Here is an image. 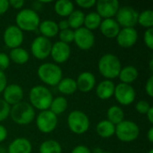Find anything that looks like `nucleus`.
<instances>
[{
  "label": "nucleus",
  "mask_w": 153,
  "mask_h": 153,
  "mask_svg": "<svg viewBox=\"0 0 153 153\" xmlns=\"http://www.w3.org/2000/svg\"><path fill=\"white\" fill-rule=\"evenodd\" d=\"M122 65L120 59L114 54L103 55L98 63V69L100 74L106 78V80H112L118 77L121 71Z\"/></svg>",
  "instance_id": "1"
},
{
  "label": "nucleus",
  "mask_w": 153,
  "mask_h": 153,
  "mask_svg": "<svg viewBox=\"0 0 153 153\" xmlns=\"http://www.w3.org/2000/svg\"><path fill=\"white\" fill-rule=\"evenodd\" d=\"M29 100L33 108L44 111L49 109L50 104L53 100V95L47 87L36 85L32 87L29 92Z\"/></svg>",
  "instance_id": "2"
},
{
  "label": "nucleus",
  "mask_w": 153,
  "mask_h": 153,
  "mask_svg": "<svg viewBox=\"0 0 153 153\" xmlns=\"http://www.w3.org/2000/svg\"><path fill=\"white\" fill-rule=\"evenodd\" d=\"M37 74L39 80L48 86H56L63 79L62 69L55 63H44L40 65Z\"/></svg>",
  "instance_id": "3"
},
{
  "label": "nucleus",
  "mask_w": 153,
  "mask_h": 153,
  "mask_svg": "<svg viewBox=\"0 0 153 153\" xmlns=\"http://www.w3.org/2000/svg\"><path fill=\"white\" fill-rule=\"evenodd\" d=\"M35 109L28 102L22 101L11 107L10 117L12 120L20 126L30 124L35 118Z\"/></svg>",
  "instance_id": "4"
},
{
  "label": "nucleus",
  "mask_w": 153,
  "mask_h": 153,
  "mask_svg": "<svg viewBox=\"0 0 153 153\" xmlns=\"http://www.w3.org/2000/svg\"><path fill=\"white\" fill-rule=\"evenodd\" d=\"M15 22L22 31H34L39 28L40 18L33 9H22L16 14Z\"/></svg>",
  "instance_id": "5"
},
{
  "label": "nucleus",
  "mask_w": 153,
  "mask_h": 153,
  "mask_svg": "<svg viewBox=\"0 0 153 153\" xmlns=\"http://www.w3.org/2000/svg\"><path fill=\"white\" fill-rule=\"evenodd\" d=\"M67 125L70 131L75 134H83L90 128L88 116L81 110H74L67 117Z\"/></svg>",
  "instance_id": "6"
},
{
  "label": "nucleus",
  "mask_w": 153,
  "mask_h": 153,
  "mask_svg": "<svg viewBox=\"0 0 153 153\" xmlns=\"http://www.w3.org/2000/svg\"><path fill=\"white\" fill-rule=\"evenodd\" d=\"M117 139L124 143H131L135 141L140 134V128L138 125L131 120H124L116 126V132Z\"/></svg>",
  "instance_id": "7"
},
{
  "label": "nucleus",
  "mask_w": 153,
  "mask_h": 153,
  "mask_svg": "<svg viewBox=\"0 0 153 153\" xmlns=\"http://www.w3.org/2000/svg\"><path fill=\"white\" fill-rule=\"evenodd\" d=\"M57 116L52 113L49 109L40 111L36 117V126L39 132L43 134L52 133L57 126Z\"/></svg>",
  "instance_id": "8"
},
{
  "label": "nucleus",
  "mask_w": 153,
  "mask_h": 153,
  "mask_svg": "<svg viewBox=\"0 0 153 153\" xmlns=\"http://www.w3.org/2000/svg\"><path fill=\"white\" fill-rule=\"evenodd\" d=\"M139 13L132 6L120 7L116 14V21L120 27L123 28H134L138 22Z\"/></svg>",
  "instance_id": "9"
},
{
  "label": "nucleus",
  "mask_w": 153,
  "mask_h": 153,
  "mask_svg": "<svg viewBox=\"0 0 153 153\" xmlns=\"http://www.w3.org/2000/svg\"><path fill=\"white\" fill-rule=\"evenodd\" d=\"M51 48L52 43L50 39L42 36L36 37L30 45L32 56L39 60H44L47 57H48L50 56Z\"/></svg>",
  "instance_id": "10"
},
{
  "label": "nucleus",
  "mask_w": 153,
  "mask_h": 153,
  "mask_svg": "<svg viewBox=\"0 0 153 153\" xmlns=\"http://www.w3.org/2000/svg\"><path fill=\"white\" fill-rule=\"evenodd\" d=\"M114 97L120 105L129 106L135 100L136 92L132 85L120 82L115 87Z\"/></svg>",
  "instance_id": "11"
},
{
  "label": "nucleus",
  "mask_w": 153,
  "mask_h": 153,
  "mask_svg": "<svg viewBox=\"0 0 153 153\" xmlns=\"http://www.w3.org/2000/svg\"><path fill=\"white\" fill-rule=\"evenodd\" d=\"M3 39L5 46L11 49L20 48L24 39L23 31H22L16 25H10L4 30Z\"/></svg>",
  "instance_id": "12"
},
{
  "label": "nucleus",
  "mask_w": 153,
  "mask_h": 153,
  "mask_svg": "<svg viewBox=\"0 0 153 153\" xmlns=\"http://www.w3.org/2000/svg\"><path fill=\"white\" fill-rule=\"evenodd\" d=\"M74 41L80 49L89 50L94 46L95 36L92 31L84 27H81L74 30Z\"/></svg>",
  "instance_id": "13"
},
{
  "label": "nucleus",
  "mask_w": 153,
  "mask_h": 153,
  "mask_svg": "<svg viewBox=\"0 0 153 153\" xmlns=\"http://www.w3.org/2000/svg\"><path fill=\"white\" fill-rule=\"evenodd\" d=\"M96 13L102 19H109L116 16L120 8L119 2L117 0H100L96 2Z\"/></svg>",
  "instance_id": "14"
},
{
  "label": "nucleus",
  "mask_w": 153,
  "mask_h": 153,
  "mask_svg": "<svg viewBox=\"0 0 153 153\" xmlns=\"http://www.w3.org/2000/svg\"><path fill=\"white\" fill-rule=\"evenodd\" d=\"M24 97V92L22 88L17 83L7 84L5 89L3 91V100L10 106L16 105L22 101Z\"/></svg>",
  "instance_id": "15"
},
{
  "label": "nucleus",
  "mask_w": 153,
  "mask_h": 153,
  "mask_svg": "<svg viewBox=\"0 0 153 153\" xmlns=\"http://www.w3.org/2000/svg\"><path fill=\"white\" fill-rule=\"evenodd\" d=\"M116 39L117 43L121 48H132L137 42L138 32L134 28H122L119 30Z\"/></svg>",
  "instance_id": "16"
},
{
  "label": "nucleus",
  "mask_w": 153,
  "mask_h": 153,
  "mask_svg": "<svg viewBox=\"0 0 153 153\" xmlns=\"http://www.w3.org/2000/svg\"><path fill=\"white\" fill-rule=\"evenodd\" d=\"M71 56V48L68 44L56 41L52 44L50 56L55 64H63L66 62Z\"/></svg>",
  "instance_id": "17"
},
{
  "label": "nucleus",
  "mask_w": 153,
  "mask_h": 153,
  "mask_svg": "<svg viewBox=\"0 0 153 153\" xmlns=\"http://www.w3.org/2000/svg\"><path fill=\"white\" fill-rule=\"evenodd\" d=\"M75 82L77 90L84 93L92 91L96 85V78L91 72H82L78 75Z\"/></svg>",
  "instance_id": "18"
},
{
  "label": "nucleus",
  "mask_w": 153,
  "mask_h": 153,
  "mask_svg": "<svg viewBox=\"0 0 153 153\" xmlns=\"http://www.w3.org/2000/svg\"><path fill=\"white\" fill-rule=\"evenodd\" d=\"M99 29L104 37L108 39H116L119 30H121V27L119 26L116 19L109 18L103 19Z\"/></svg>",
  "instance_id": "19"
},
{
  "label": "nucleus",
  "mask_w": 153,
  "mask_h": 153,
  "mask_svg": "<svg viewBox=\"0 0 153 153\" xmlns=\"http://www.w3.org/2000/svg\"><path fill=\"white\" fill-rule=\"evenodd\" d=\"M115 83L110 80H104L96 86V95L102 100H108L114 96Z\"/></svg>",
  "instance_id": "20"
},
{
  "label": "nucleus",
  "mask_w": 153,
  "mask_h": 153,
  "mask_svg": "<svg viewBox=\"0 0 153 153\" xmlns=\"http://www.w3.org/2000/svg\"><path fill=\"white\" fill-rule=\"evenodd\" d=\"M32 145L26 138H16L8 146V153H31Z\"/></svg>",
  "instance_id": "21"
},
{
  "label": "nucleus",
  "mask_w": 153,
  "mask_h": 153,
  "mask_svg": "<svg viewBox=\"0 0 153 153\" xmlns=\"http://www.w3.org/2000/svg\"><path fill=\"white\" fill-rule=\"evenodd\" d=\"M39 30L42 37H45L47 39H51L58 35L59 30L57 27V22L52 20H45L43 22H40L39 25Z\"/></svg>",
  "instance_id": "22"
},
{
  "label": "nucleus",
  "mask_w": 153,
  "mask_h": 153,
  "mask_svg": "<svg viewBox=\"0 0 153 153\" xmlns=\"http://www.w3.org/2000/svg\"><path fill=\"white\" fill-rule=\"evenodd\" d=\"M139 76V72L136 67L133 65H127L121 68L118 78L122 83L130 84L134 82Z\"/></svg>",
  "instance_id": "23"
},
{
  "label": "nucleus",
  "mask_w": 153,
  "mask_h": 153,
  "mask_svg": "<svg viewBox=\"0 0 153 153\" xmlns=\"http://www.w3.org/2000/svg\"><path fill=\"white\" fill-rule=\"evenodd\" d=\"M96 132L98 135L103 139H108L112 137L116 132V126L110 123L108 120H101L98 123L96 126Z\"/></svg>",
  "instance_id": "24"
},
{
  "label": "nucleus",
  "mask_w": 153,
  "mask_h": 153,
  "mask_svg": "<svg viewBox=\"0 0 153 153\" xmlns=\"http://www.w3.org/2000/svg\"><path fill=\"white\" fill-rule=\"evenodd\" d=\"M55 12L60 17L67 18L74 10V3L69 0H58L54 5Z\"/></svg>",
  "instance_id": "25"
},
{
  "label": "nucleus",
  "mask_w": 153,
  "mask_h": 153,
  "mask_svg": "<svg viewBox=\"0 0 153 153\" xmlns=\"http://www.w3.org/2000/svg\"><path fill=\"white\" fill-rule=\"evenodd\" d=\"M56 86H57V90L63 95L69 96V95L74 94L77 91L76 82L74 79H73L71 77L63 78Z\"/></svg>",
  "instance_id": "26"
},
{
  "label": "nucleus",
  "mask_w": 153,
  "mask_h": 153,
  "mask_svg": "<svg viewBox=\"0 0 153 153\" xmlns=\"http://www.w3.org/2000/svg\"><path fill=\"white\" fill-rule=\"evenodd\" d=\"M8 56H9L10 61H13V63H15L17 65H24L30 59L29 52L21 47L11 49L10 54Z\"/></svg>",
  "instance_id": "27"
},
{
  "label": "nucleus",
  "mask_w": 153,
  "mask_h": 153,
  "mask_svg": "<svg viewBox=\"0 0 153 153\" xmlns=\"http://www.w3.org/2000/svg\"><path fill=\"white\" fill-rule=\"evenodd\" d=\"M107 120L115 126H117L125 120V112L119 106H111L107 111Z\"/></svg>",
  "instance_id": "28"
},
{
  "label": "nucleus",
  "mask_w": 153,
  "mask_h": 153,
  "mask_svg": "<svg viewBox=\"0 0 153 153\" xmlns=\"http://www.w3.org/2000/svg\"><path fill=\"white\" fill-rule=\"evenodd\" d=\"M101 22H102V18L96 12H91L85 14L83 27L91 31H93L100 28Z\"/></svg>",
  "instance_id": "29"
},
{
  "label": "nucleus",
  "mask_w": 153,
  "mask_h": 153,
  "mask_svg": "<svg viewBox=\"0 0 153 153\" xmlns=\"http://www.w3.org/2000/svg\"><path fill=\"white\" fill-rule=\"evenodd\" d=\"M85 13L81 10H74V12L67 17L70 29L75 30L81 27H83Z\"/></svg>",
  "instance_id": "30"
},
{
  "label": "nucleus",
  "mask_w": 153,
  "mask_h": 153,
  "mask_svg": "<svg viewBox=\"0 0 153 153\" xmlns=\"http://www.w3.org/2000/svg\"><path fill=\"white\" fill-rule=\"evenodd\" d=\"M67 107H68L67 100L64 96H58L53 99L49 107V110L52 113H54L56 116H59L65 113V111L67 109Z\"/></svg>",
  "instance_id": "31"
},
{
  "label": "nucleus",
  "mask_w": 153,
  "mask_h": 153,
  "mask_svg": "<svg viewBox=\"0 0 153 153\" xmlns=\"http://www.w3.org/2000/svg\"><path fill=\"white\" fill-rule=\"evenodd\" d=\"M39 153H62V146L56 140H46L39 146Z\"/></svg>",
  "instance_id": "32"
},
{
  "label": "nucleus",
  "mask_w": 153,
  "mask_h": 153,
  "mask_svg": "<svg viewBox=\"0 0 153 153\" xmlns=\"http://www.w3.org/2000/svg\"><path fill=\"white\" fill-rule=\"evenodd\" d=\"M142 27L147 29H151L153 26V12L152 10H144L139 13L138 22Z\"/></svg>",
  "instance_id": "33"
},
{
  "label": "nucleus",
  "mask_w": 153,
  "mask_h": 153,
  "mask_svg": "<svg viewBox=\"0 0 153 153\" xmlns=\"http://www.w3.org/2000/svg\"><path fill=\"white\" fill-rule=\"evenodd\" d=\"M58 38H59V41L69 45L70 43L74 42V30L72 29H66L64 30H60L58 32Z\"/></svg>",
  "instance_id": "34"
},
{
  "label": "nucleus",
  "mask_w": 153,
  "mask_h": 153,
  "mask_svg": "<svg viewBox=\"0 0 153 153\" xmlns=\"http://www.w3.org/2000/svg\"><path fill=\"white\" fill-rule=\"evenodd\" d=\"M10 109L11 107L3 99H0V122H3L9 117Z\"/></svg>",
  "instance_id": "35"
},
{
  "label": "nucleus",
  "mask_w": 153,
  "mask_h": 153,
  "mask_svg": "<svg viewBox=\"0 0 153 153\" xmlns=\"http://www.w3.org/2000/svg\"><path fill=\"white\" fill-rule=\"evenodd\" d=\"M143 42L145 46L152 50L153 49V29H147L143 33Z\"/></svg>",
  "instance_id": "36"
},
{
  "label": "nucleus",
  "mask_w": 153,
  "mask_h": 153,
  "mask_svg": "<svg viewBox=\"0 0 153 153\" xmlns=\"http://www.w3.org/2000/svg\"><path fill=\"white\" fill-rule=\"evenodd\" d=\"M151 105L149 104L148 101L146 100H139L136 105H135V109L138 113L142 114V115H146L147 112L149 111V109L151 108Z\"/></svg>",
  "instance_id": "37"
},
{
  "label": "nucleus",
  "mask_w": 153,
  "mask_h": 153,
  "mask_svg": "<svg viewBox=\"0 0 153 153\" xmlns=\"http://www.w3.org/2000/svg\"><path fill=\"white\" fill-rule=\"evenodd\" d=\"M10 66L9 56L5 53H0V71L4 72Z\"/></svg>",
  "instance_id": "38"
},
{
  "label": "nucleus",
  "mask_w": 153,
  "mask_h": 153,
  "mask_svg": "<svg viewBox=\"0 0 153 153\" xmlns=\"http://www.w3.org/2000/svg\"><path fill=\"white\" fill-rule=\"evenodd\" d=\"M75 4L81 8L90 9L96 4V1L95 0H77Z\"/></svg>",
  "instance_id": "39"
},
{
  "label": "nucleus",
  "mask_w": 153,
  "mask_h": 153,
  "mask_svg": "<svg viewBox=\"0 0 153 153\" xmlns=\"http://www.w3.org/2000/svg\"><path fill=\"white\" fill-rule=\"evenodd\" d=\"M145 91L149 97H153V76L151 75L145 84Z\"/></svg>",
  "instance_id": "40"
},
{
  "label": "nucleus",
  "mask_w": 153,
  "mask_h": 153,
  "mask_svg": "<svg viewBox=\"0 0 153 153\" xmlns=\"http://www.w3.org/2000/svg\"><path fill=\"white\" fill-rule=\"evenodd\" d=\"M24 4L25 3L22 0H10L9 1V5L13 7V9H18V10H22Z\"/></svg>",
  "instance_id": "41"
},
{
  "label": "nucleus",
  "mask_w": 153,
  "mask_h": 153,
  "mask_svg": "<svg viewBox=\"0 0 153 153\" xmlns=\"http://www.w3.org/2000/svg\"><path fill=\"white\" fill-rule=\"evenodd\" d=\"M7 86V78L4 72L0 71V93H3L4 90Z\"/></svg>",
  "instance_id": "42"
},
{
  "label": "nucleus",
  "mask_w": 153,
  "mask_h": 153,
  "mask_svg": "<svg viewBox=\"0 0 153 153\" xmlns=\"http://www.w3.org/2000/svg\"><path fill=\"white\" fill-rule=\"evenodd\" d=\"M71 153H91V152L85 145H77L72 150Z\"/></svg>",
  "instance_id": "43"
},
{
  "label": "nucleus",
  "mask_w": 153,
  "mask_h": 153,
  "mask_svg": "<svg viewBox=\"0 0 153 153\" xmlns=\"http://www.w3.org/2000/svg\"><path fill=\"white\" fill-rule=\"evenodd\" d=\"M9 1L8 0H0V15L4 14L9 9Z\"/></svg>",
  "instance_id": "44"
},
{
  "label": "nucleus",
  "mask_w": 153,
  "mask_h": 153,
  "mask_svg": "<svg viewBox=\"0 0 153 153\" xmlns=\"http://www.w3.org/2000/svg\"><path fill=\"white\" fill-rule=\"evenodd\" d=\"M7 129L0 124V143L5 141V139L7 138Z\"/></svg>",
  "instance_id": "45"
},
{
  "label": "nucleus",
  "mask_w": 153,
  "mask_h": 153,
  "mask_svg": "<svg viewBox=\"0 0 153 153\" xmlns=\"http://www.w3.org/2000/svg\"><path fill=\"white\" fill-rule=\"evenodd\" d=\"M57 27H58L59 31H60V30H66V29H70L67 19H64V20H62V21H60V22L57 23Z\"/></svg>",
  "instance_id": "46"
},
{
  "label": "nucleus",
  "mask_w": 153,
  "mask_h": 153,
  "mask_svg": "<svg viewBox=\"0 0 153 153\" xmlns=\"http://www.w3.org/2000/svg\"><path fill=\"white\" fill-rule=\"evenodd\" d=\"M146 116H147V118H148V121L150 122V124H151V125H152L153 124V108H152H152L149 109V111L147 112Z\"/></svg>",
  "instance_id": "47"
},
{
  "label": "nucleus",
  "mask_w": 153,
  "mask_h": 153,
  "mask_svg": "<svg viewBox=\"0 0 153 153\" xmlns=\"http://www.w3.org/2000/svg\"><path fill=\"white\" fill-rule=\"evenodd\" d=\"M147 139H148V141L151 143H153V127L152 126L150 129H149V131H148V134H147Z\"/></svg>",
  "instance_id": "48"
},
{
  "label": "nucleus",
  "mask_w": 153,
  "mask_h": 153,
  "mask_svg": "<svg viewBox=\"0 0 153 153\" xmlns=\"http://www.w3.org/2000/svg\"><path fill=\"white\" fill-rule=\"evenodd\" d=\"M149 66H150V70L153 71V59H151L150 64H149Z\"/></svg>",
  "instance_id": "49"
},
{
  "label": "nucleus",
  "mask_w": 153,
  "mask_h": 153,
  "mask_svg": "<svg viewBox=\"0 0 153 153\" xmlns=\"http://www.w3.org/2000/svg\"><path fill=\"white\" fill-rule=\"evenodd\" d=\"M95 153H112V152H103V151H101V150H100V149H97V150H95Z\"/></svg>",
  "instance_id": "50"
},
{
  "label": "nucleus",
  "mask_w": 153,
  "mask_h": 153,
  "mask_svg": "<svg viewBox=\"0 0 153 153\" xmlns=\"http://www.w3.org/2000/svg\"><path fill=\"white\" fill-rule=\"evenodd\" d=\"M148 153H153V150L152 149V150H150V151H149V152Z\"/></svg>",
  "instance_id": "51"
}]
</instances>
